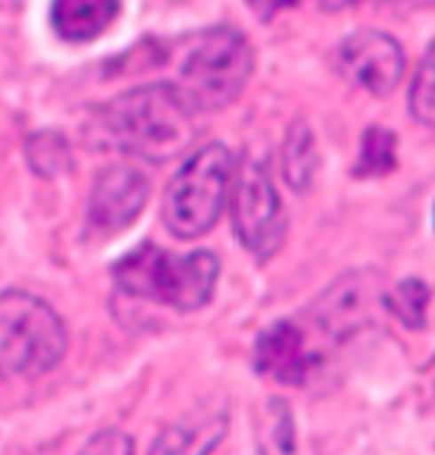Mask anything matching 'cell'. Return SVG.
Listing matches in <instances>:
<instances>
[{"instance_id":"obj_13","label":"cell","mask_w":435,"mask_h":455,"mask_svg":"<svg viewBox=\"0 0 435 455\" xmlns=\"http://www.w3.org/2000/svg\"><path fill=\"white\" fill-rule=\"evenodd\" d=\"M283 172L286 180L294 189H305L319 167V153H316V142L313 133L305 125H294L286 142V153H283Z\"/></svg>"},{"instance_id":"obj_18","label":"cell","mask_w":435,"mask_h":455,"mask_svg":"<svg viewBox=\"0 0 435 455\" xmlns=\"http://www.w3.org/2000/svg\"><path fill=\"white\" fill-rule=\"evenodd\" d=\"M247 4H249V9H253L256 17L272 20L278 12H283V9H289L294 4H300V0H247Z\"/></svg>"},{"instance_id":"obj_5","label":"cell","mask_w":435,"mask_h":455,"mask_svg":"<svg viewBox=\"0 0 435 455\" xmlns=\"http://www.w3.org/2000/svg\"><path fill=\"white\" fill-rule=\"evenodd\" d=\"M233 153L209 145L194 153L164 197V222L178 239H197L219 222L233 187Z\"/></svg>"},{"instance_id":"obj_15","label":"cell","mask_w":435,"mask_h":455,"mask_svg":"<svg viewBox=\"0 0 435 455\" xmlns=\"http://www.w3.org/2000/svg\"><path fill=\"white\" fill-rule=\"evenodd\" d=\"M385 306L397 320L407 328H424L427 325V306H430V289L422 281H402L385 294Z\"/></svg>"},{"instance_id":"obj_16","label":"cell","mask_w":435,"mask_h":455,"mask_svg":"<svg viewBox=\"0 0 435 455\" xmlns=\"http://www.w3.org/2000/svg\"><path fill=\"white\" fill-rule=\"evenodd\" d=\"M410 111L424 125H435V42L427 48L410 86Z\"/></svg>"},{"instance_id":"obj_6","label":"cell","mask_w":435,"mask_h":455,"mask_svg":"<svg viewBox=\"0 0 435 455\" xmlns=\"http://www.w3.org/2000/svg\"><path fill=\"white\" fill-rule=\"evenodd\" d=\"M233 228L249 256L272 259L286 242V209L269 172L258 162H244L233 187Z\"/></svg>"},{"instance_id":"obj_3","label":"cell","mask_w":435,"mask_h":455,"mask_svg":"<svg viewBox=\"0 0 435 455\" xmlns=\"http://www.w3.org/2000/svg\"><path fill=\"white\" fill-rule=\"evenodd\" d=\"M70 336L67 325L36 294H0V380H36L56 370Z\"/></svg>"},{"instance_id":"obj_19","label":"cell","mask_w":435,"mask_h":455,"mask_svg":"<svg viewBox=\"0 0 435 455\" xmlns=\"http://www.w3.org/2000/svg\"><path fill=\"white\" fill-rule=\"evenodd\" d=\"M358 0H322V6L330 9V12H338V9H347V6H355Z\"/></svg>"},{"instance_id":"obj_1","label":"cell","mask_w":435,"mask_h":455,"mask_svg":"<svg viewBox=\"0 0 435 455\" xmlns=\"http://www.w3.org/2000/svg\"><path fill=\"white\" fill-rule=\"evenodd\" d=\"M194 117L172 84L130 89L100 114L111 142L147 162H170L186 153L194 142Z\"/></svg>"},{"instance_id":"obj_12","label":"cell","mask_w":435,"mask_h":455,"mask_svg":"<svg viewBox=\"0 0 435 455\" xmlns=\"http://www.w3.org/2000/svg\"><path fill=\"white\" fill-rule=\"evenodd\" d=\"M227 434L225 417L172 422L155 436L150 455H209Z\"/></svg>"},{"instance_id":"obj_11","label":"cell","mask_w":435,"mask_h":455,"mask_svg":"<svg viewBox=\"0 0 435 455\" xmlns=\"http://www.w3.org/2000/svg\"><path fill=\"white\" fill-rule=\"evenodd\" d=\"M123 12V0H53L51 26L70 44L100 39Z\"/></svg>"},{"instance_id":"obj_9","label":"cell","mask_w":435,"mask_h":455,"mask_svg":"<svg viewBox=\"0 0 435 455\" xmlns=\"http://www.w3.org/2000/svg\"><path fill=\"white\" fill-rule=\"evenodd\" d=\"M147 178L133 164H114L98 175L89 197V228L95 234H120L147 206Z\"/></svg>"},{"instance_id":"obj_14","label":"cell","mask_w":435,"mask_h":455,"mask_svg":"<svg viewBox=\"0 0 435 455\" xmlns=\"http://www.w3.org/2000/svg\"><path fill=\"white\" fill-rule=\"evenodd\" d=\"M397 167V136L385 128H369L363 133L355 175L380 178Z\"/></svg>"},{"instance_id":"obj_10","label":"cell","mask_w":435,"mask_h":455,"mask_svg":"<svg viewBox=\"0 0 435 455\" xmlns=\"http://www.w3.org/2000/svg\"><path fill=\"white\" fill-rule=\"evenodd\" d=\"M319 350L313 336L294 320H283L261 333L256 345V367L278 383L300 386L319 367Z\"/></svg>"},{"instance_id":"obj_17","label":"cell","mask_w":435,"mask_h":455,"mask_svg":"<svg viewBox=\"0 0 435 455\" xmlns=\"http://www.w3.org/2000/svg\"><path fill=\"white\" fill-rule=\"evenodd\" d=\"M81 455H133V439L117 427H108L91 436Z\"/></svg>"},{"instance_id":"obj_8","label":"cell","mask_w":435,"mask_h":455,"mask_svg":"<svg viewBox=\"0 0 435 455\" xmlns=\"http://www.w3.org/2000/svg\"><path fill=\"white\" fill-rule=\"evenodd\" d=\"M336 67L350 84L383 98L399 86L405 76V53L394 36L380 31H360L338 48Z\"/></svg>"},{"instance_id":"obj_7","label":"cell","mask_w":435,"mask_h":455,"mask_svg":"<svg viewBox=\"0 0 435 455\" xmlns=\"http://www.w3.org/2000/svg\"><path fill=\"white\" fill-rule=\"evenodd\" d=\"M380 300L385 298L377 272H350L319 294L316 303L308 308L311 331H316V336L330 345H341L375 323Z\"/></svg>"},{"instance_id":"obj_4","label":"cell","mask_w":435,"mask_h":455,"mask_svg":"<svg viewBox=\"0 0 435 455\" xmlns=\"http://www.w3.org/2000/svg\"><path fill=\"white\" fill-rule=\"evenodd\" d=\"M253 70L256 53L244 34L214 28L192 39L172 86L194 114H209L231 106L244 92Z\"/></svg>"},{"instance_id":"obj_2","label":"cell","mask_w":435,"mask_h":455,"mask_svg":"<svg viewBox=\"0 0 435 455\" xmlns=\"http://www.w3.org/2000/svg\"><path fill=\"white\" fill-rule=\"evenodd\" d=\"M114 278L130 298L162 303L178 311H197L214 298L219 261L205 250L192 256H175L155 244H139L117 261Z\"/></svg>"}]
</instances>
